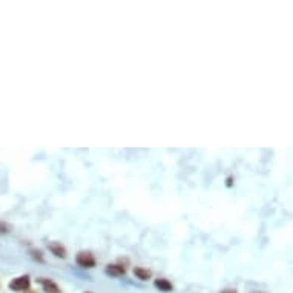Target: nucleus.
Returning <instances> with one entry per match:
<instances>
[{
    "instance_id": "1",
    "label": "nucleus",
    "mask_w": 293,
    "mask_h": 293,
    "mask_svg": "<svg viewBox=\"0 0 293 293\" xmlns=\"http://www.w3.org/2000/svg\"><path fill=\"white\" fill-rule=\"evenodd\" d=\"M75 262H77V266L81 267V269H86V270H89V269H94L97 266V259L95 256L91 253V252H86V250H81L75 255Z\"/></svg>"
},
{
    "instance_id": "2",
    "label": "nucleus",
    "mask_w": 293,
    "mask_h": 293,
    "mask_svg": "<svg viewBox=\"0 0 293 293\" xmlns=\"http://www.w3.org/2000/svg\"><path fill=\"white\" fill-rule=\"evenodd\" d=\"M10 290L13 291H17V293H23L26 290L31 288V278L29 275H20V276H16L10 281L8 284Z\"/></svg>"
},
{
    "instance_id": "3",
    "label": "nucleus",
    "mask_w": 293,
    "mask_h": 293,
    "mask_svg": "<svg viewBox=\"0 0 293 293\" xmlns=\"http://www.w3.org/2000/svg\"><path fill=\"white\" fill-rule=\"evenodd\" d=\"M37 282L42 285V288H43L45 293H62L60 285H58V284H57L54 279H51V278L40 276V278H37Z\"/></svg>"
},
{
    "instance_id": "4",
    "label": "nucleus",
    "mask_w": 293,
    "mask_h": 293,
    "mask_svg": "<svg viewBox=\"0 0 293 293\" xmlns=\"http://www.w3.org/2000/svg\"><path fill=\"white\" fill-rule=\"evenodd\" d=\"M48 250H49L55 258H62V259H65V258L68 256L66 247H65L62 243H58V241H51V243L48 244Z\"/></svg>"
},
{
    "instance_id": "5",
    "label": "nucleus",
    "mask_w": 293,
    "mask_h": 293,
    "mask_svg": "<svg viewBox=\"0 0 293 293\" xmlns=\"http://www.w3.org/2000/svg\"><path fill=\"white\" fill-rule=\"evenodd\" d=\"M105 272L106 275L112 276V278H120V276H125L126 275V267L123 264H108L105 267Z\"/></svg>"
},
{
    "instance_id": "6",
    "label": "nucleus",
    "mask_w": 293,
    "mask_h": 293,
    "mask_svg": "<svg viewBox=\"0 0 293 293\" xmlns=\"http://www.w3.org/2000/svg\"><path fill=\"white\" fill-rule=\"evenodd\" d=\"M154 285H155V288L160 290L161 293H170V291L173 290L172 282H170L169 279H166V278H157V279L154 281Z\"/></svg>"
},
{
    "instance_id": "7",
    "label": "nucleus",
    "mask_w": 293,
    "mask_h": 293,
    "mask_svg": "<svg viewBox=\"0 0 293 293\" xmlns=\"http://www.w3.org/2000/svg\"><path fill=\"white\" fill-rule=\"evenodd\" d=\"M132 272H134V276L140 281H149L152 278V272L146 267H141V266H135Z\"/></svg>"
},
{
    "instance_id": "8",
    "label": "nucleus",
    "mask_w": 293,
    "mask_h": 293,
    "mask_svg": "<svg viewBox=\"0 0 293 293\" xmlns=\"http://www.w3.org/2000/svg\"><path fill=\"white\" fill-rule=\"evenodd\" d=\"M29 253H31V256H33L34 259H39L40 262H43V261H45V259H43V253H42L40 250H31Z\"/></svg>"
},
{
    "instance_id": "9",
    "label": "nucleus",
    "mask_w": 293,
    "mask_h": 293,
    "mask_svg": "<svg viewBox=\"0 0 293 293\" xmlns=\"http://www.w3.org/2000/svg\"><path fill=\"white\" fill-rule=\"evenodd\" d=\"M11 230V227H10V224H7V223H0V233H8Z\"/></svg>"
},
{
    "instance_id": "10",
    "label": "nucleus",
    "mask_w": 293,
    "mask_h": 293,
    "mask_svg": "<svg viewBox=\"0 0 293 293\" xmlns=\"http://www.w3.org/2000/svg\"><path fill=\"white\" fill-rule=\"evenodd\" d=\"M221 293H237V290H233V288H226V290H223Z\"/></svg>"
},
{
    "instance_id": "11",
    "label": "nucleus",
    "mask_w": 293,
    "mask_h": 293,
    "mask_svg": "<svg viewBox=\"0 0 293 293\" xmlns=\"http://www.w3.org/2000/svg\"><path fill=\"white\" fill-rule=\"evenodd\" d=\"M232 180H233L232 177H229V178H227V186H229V187L232 186Z\"/></svg>"
},
{
    "instance_id": "12",
    "label": "nucleus",
    "mask_w": 293,
    "mask_h": 293,
    "mask_svg": "<svg viewBox=\"0 0 293 293\" xmlns=\"http://www.w3.org/2000/svg\"><path fill=\"white\" fill-rule=\"evenodd\" d=\"M23 293H37V291H34V290L29 288V290H26V291H23Z\"/></svg>"
},
{
    "instance_id": "13",
    "label": "nucleus",
    "mask_w": 293,
    "mask_h": 293,
    "mask_svg": "<svg viewBox=\"0 0 293 293\" xmlns=\"http://www.w3.org/2000/svg\"><path fill=\"white\" fill-rule=\"evenodd\" d=\"M84 293H91V291H84Z\"/></svg>"
}]
</instances>
